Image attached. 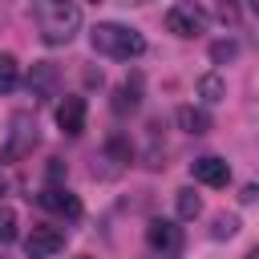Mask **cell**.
Returning <instances> with one entry per match:
<instances>
[{
    "mask_svg": "<svg viewBox=\"0 0 259 259\" xmlns=\"http://www.w3.org/2000/svg\"><path fill=\"white\" fill-rule=\"evenodd\" d=\"M89 45H93V53H101L109 61H134V57L146 53V36L138 28H130V24H117V20L93 24L89 28Z\"/></svg>",
    "mask_w": 259,
    "mask_h": 259,
    "instance_id": "obj_1",
    "label": "cell"
},
{
    "mask_svg": "<svg viewBox=\"0 0 259 259\" xmlns=\"http://www.w3.org/2000/svg\"><path fill=\"white\" fill-rule=\"evenodd\" d=\"M36 28L45 45H69L81 28V8L73 0H40L36 4Z\"/></svg>",
    "mask_w": 259,
    "mask_h": 259,
    "instance_id": "obj_2",
    "label": "cell"
},
{
    "mask_svg": "<svg viewBox=\"0 0 259 259\" xmlns=\"http://www.w3.org/2000/svg\"><path fill=\"white\" fill-rule=\"evenodd\" d=\"M206 24H210V12L198 0H178L166 8V28L174 36H198V32H206Z\"/></svg>",
    "mask_w": 259,
    "mask_h": 259,
    "instance_id": "obj_3",
    "label": "cell"
},
{
    "mask_svg": "<svg viewBox=\"0 0 259 259\" xmlns=\"http://www.w3.org/2000/svg\"><path fill=\"white\" fill-rule=\"evenodd\" d=\"M36 138H40V134H36L32 113H12V121H8V142H4V158H8V162H16V158L32 154Z\"/></svg>",
    "mask_w": 259,
    "mask_h": 259,
    "instance_id": "obj_4",
    "label": "cell"
},
{
    "mask_svg": "<svg viewBox=\"0 0 259 259\" xmlns=\"http://www.w3.org/2000/svg\"><path fill=\"white\" fill-rule=\"evenodd\" d=\"M146 243H150V251H158L162 259H166V255H178V251H182V227H174L170 219H150V223H146Z\"/></svg>",
    "mask_w": 259,
    "mask_h": 259,
    "instance_id": "obj_5",
    "label": "cell"
},
{
    "mask_svg": "<svg viewBox=\"0 0 259 259\" xmlns=\"http://www.w3.org/2000/svg\"><path fill=\"white\" fill-rule=\"evenodd\" d=\"M28 93H32L36 101L57 97V93H61V69H57L53 61H36V65L28 69Z\"/></svg>",
    "mask_w": 259,
    "mask_h": 259,
    "instance_id": "obj_6",
    "label": "cell"
},
{
    "mask_svg": "<svg viewBox=\"0 0 259 259\" xmlns=\"http://www.w3.org/2000/svg\"><path fill=\"white\" fill-rule=\"evenodd\" d=\"M61 247H65V231L61 227H32L28 239H24L28 259H53Z\"/></svg>",
    "mask_w": 259,
    "mask_h": 259,
    "instance_id": "obj_7",
    "label": "cell"
},
{
    "mask_svg": "<svg viewBox=\"0 0 259 259\" xmlns=\"http://www.w3.org/2000/svg\"><path fill=\"white\" fill-rule=\"evenodd\" d=\"M36 202H40L45 210L61 214V219H81V198H77V194H69L65 186H45Z\"/></svg>",
    "mask_w": 259,
    "mask_h": 259,
    "instance_id": "obj_8",
    "label": "cell"
},
{
    "mask_svg": "<svg viewBox=\"0 0 259 259\" xmlns=\"http://www.w3.org/2000/svg\"><path fill=\"white\" fill-rule=\"evenodd\" d=\"M85 97H65L61 105H57V125H61V134H69V138H77L81 130H85Z\"/></svg>",
    "mask_w": 259,
    "mask_h": 259,
    "instance_id": "obj_9",
    "label": "cell"
},
{
    "mask_svg": "<svg viewBox=\"0 0 259 259\" xmlns=\"http://www.w3.org/2000/svg\"><path fill=\"white\" fill-rule=\"evenodd\" d=\"M194 182H202V186H227L231 182V166L223 162V158H214V154H206V158H194Z\"/></svg>",
    "mask_w": 259,
    "mask_h": 259,
    "instance_id": "obj_10",
    "label": "cell"
},
{
    "mask_svg": "<svg viewBox=\"0 0 259 259\" xmlns=\"http://www.w3.org/2000/svg\"><path fill=\"white\" fill-rule=\"evenodd\" d=\"M138 101H142V77L134 73V77H125V81L113 89V113H134Z\"/></svg>",
    "mask_w": 259,
    "mask_h": 259,
    "instance_id": "obj_11",
    "label": "cell"
},
{
    "mask_svg": "<svg viewBox=\"0 0 259 259\" xmlns=\"http://www.w3.org/2000/svg\"><path fill=\"white\" fill-rule=\"evenodd\" d=\"M178 125H182L186 134H206V130H210V113H206V109H194V105H182V109H178Z\"/></svg>",
    "mask_w": 259,
    "mask_h": 259,
    "instance_id": "obj_12",
    "label": "cell"
},
{
    "mask_svg": "<svg viewBox=\"0 0 259 259\" xmlns=\"http://www.w3.org/2000/svg\"><path fill=\"white\" fill-rule=\"evenodd\" d=\"M198 97H202L206 105L223 101V97H227V81H223L219 73H206V77H198Z\"/></svg>",
    "mask_w": 259,
    "mask_h": 259,
    "instance_id": "obj_13",
    "label": "cell"
},
{
    "mask_svg": "<svg viewBox=\"0 0 259 259\" xmlns=\"http://www.w3.org/2000/svg\"><path fill=\"white\" fill-rule=\"evenodd\" d=\"M174 206H178V219H198V214H202V198H198L190 186H182V190L174 194Z\"/></svg>",
    "mask_w": 259,
    "mask_h": 259,
    "instance_id": "obj_14",
    "label": "cell"
},
{
    "mask_svg": "<svg viewBox=\"0 0 259 259\" xmlns=\"http://www.w3.org/2000/svg\"><path fill=\"white\" fill-rule=\"evenodd\" d=\"M16 81H20V65H16V57H12V53H0V97L12 93Z\"/></svg>",
    "mask_w": 259,
    "mask_h": 259,
    "instance_id": "obj_15",
    "label": "cell"
},
{
    "mask_svg": "<svg viewBox=\"0 0 259 259\" xmlns=\"http://www.w3.org/2000/svg\"><path fill=\"white\" fill-rule=\"evenodd\" d=\"M12 239H16V210L0 206V247H8Z\"/></svg>",
    "mask_w": 259,
    "mask_h": 259,
    "instance_id": "obj_16",
    "label": "cell"
},
{
    "mask_svg": "<svg viewBox=\"0 0 259 259\" xmlns=\"http://www.w3.org/2000/svg\"><path fill=\"white\" fill-rule=\"evenodd\" d=\"M235 231H239V219H235V214H219V219H214V231H210V235H214V239H231Z\"/></svg>",
    "mask_w": 259,
    "mask_h": 259,
    "instance_id": "obj_17",
    "label": "cell"
},
{
    "mask_svg": "<svg viewBox=\"0 0 259 259\" xmlns=\"http://www.w3.org/2000/svg\"><path fill=\"white\" fill-rule=\"evenodd\" d=\"M210 57H214V61H231V57H235V40H219V45H210Z\"/></svg>",
    "mask_w": 259,
    "mask_h": 259,
    "instance_id": "obj_18",
    "label": "cell"
},
{
    "mask_svg": "<svg viewBox=\"0 0 259 259\" xmlns=\"http://www.w3.org/2000/svg\"><path fill=\"white\" fill-rule=\"evenodd\" d=\"M219 16H223L227 24H235V20H239V8H235V0H219Z\"/></svg>",
    "mask_w": 259,
    "mask_h": 259,
    "instance_id": "obj_19",
    "label": "cell"
},
{
    "mask_svg": "<svg viewBox=\"0 0 259 259\" xmlns=\"http://www.w3.org/2000/svg\"><path fill=\"white\" fill-rule=\"evenodd\" d=\"M121 4H150V0H121Z\"/></svg>",
    "mask_w": 259,
    "mask_h": 259,
    "instance_id": "obj_20",
    "label": "cell"
},
{
    "mask_svg": "<svg viewBox=\"0 0 259 259\" xmlns=\"http://www.w3.org/2000/svg\"><path fill=\"white\" fill-rule=\"evenodd\" d=\"M247 4H251V8H255V12H259V0H247Z\"/></svg>",
    "mask_w": 259,
    "mask_h": 259,
    "instance_id": "obj_21",
    "label": "cell"
},
{
    "mask_svg": "<svg viewBox=\"0 0 259 259\" xmlns=\"http://www.w3.org/2000/svg\"><path fill=\"white\" fill-rule=\"evenodd\" d=\"M77 259H93V255H77Z\"/></svg>",
    "mask_w": 259,
    "mask_h": 259,
    "instance_id": "obj_22",
    "label": "cell"
},
{
    "mask_svg": "<svg viewBox=\"0 0 259 259\" xmlns=\"http://www.w3.org/2000/svg\"><path fill=\"white\" fill-rule=\"evenodd\" d=\"M0 190H4V174H0Z\"/></svg>",
    "mask_w": 259,
    "mask_h": 259,
    "instance_id": "obj_23",
    "label": "cell"
},
{
    "mask_svg": "<svg viewBox=\"0 0 259 259\" xmlns=\"http://www.w3.org/2000/svg\"><path fill=\"white\" fill-rule=\"evenodd\" d=\"M93 4H97V0H93Z\"/></svg>",
    "mask_w": 259,
    "mask_h": 259,
    "instance_id": "obj_24",
    "label": "cell"
}]
</instances>
